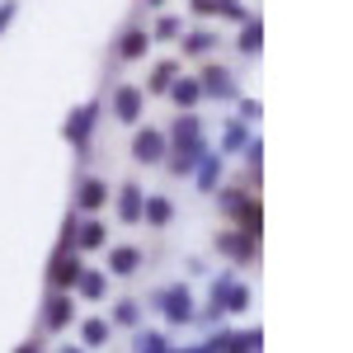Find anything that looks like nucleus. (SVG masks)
I'll return each mask as SVG.
<instances>
[{"label": "nucleus", "mask_w": 353, "mask_h": 353, "mask_svg": "<svg viewBox=\"0 0 353 353\" xmlns=\"http://www.w3.org/2000/svg\"><path fill=\"white\" fill-rule=\"evenodd\" d=\"M94 123H99V104H81V109L66 118V141L76 146V156H85V146H90V132H94Z\"/></svg>", "instance_id": "obj_4"}, {"label": "nucleus", "mask_w": 353, "mask_h": 353, "mask_svg": "<svg viewBox=\"0 0 353 353\" xmlns=\"http://www.w3.org/2000/svg\"><path fill=\"white\" fill-rule=\"evenodd\" d=\"M104 203H109V184L94 179V174L81 179V189H76V212H99Z\"/></svg>", "instance_id": "obj_12"}, {"label": "nucleus", "mask_w": 353, "mask_h": 353, "mask_svg": "<svg viewBox=\"0 0 353 353\" xmlns=\"http://www.w3.org/2000/svg\"><path fill=\"white\" fill-rule=\"evenodd\" d=\"M212 306L217 311H245L250 306V288L236 283V273H221V278H212Z\"/></svg>", "instance_id": "obj_5"}, {"label": "nucleus", "mask_w": 353, "mask_h": 353, "mask_svg": "<svg viewBox=\"0 0 353 353\" xmlns=\"http://www.w3.org/2000/svg\"><path fill=\"white\" fill-rule=\"evenodd\" d=\"M245 203H250V193H245V189H221V193H217V208L226 212V217H236Z\"/></svg>", "instance_id": "obj_28"}, {"label": "nucleus", "mask_w": 353, "mask_h": 353, "mask_svg": "<svg viewBox=\"0 0 353 353\" xmlns=\"http://www.w3.org/2000/svg\"><path fill=\"white\" fill-rule=\"evenodd\" d=\"M179 43H184V57H208L217 48V33H212V28H189Z\"/></svg>", "instance_id": "obj_19"}, {"label": "nucleus", "mask_w": 353, "mask_h": 353, "mask_svg": "<svg viewBox=\"0 0 353 353\" xmlns=\"http://www.w3.org/2000/svg\"><path fill=\"white\" fill-rule=\"evenodd\" d=\"M236 48H241L245 57H254L259 48H264V24H259L254 14H250V19L241 24V38H236Z\"/></svg>", "instance_id": "obj_21"}, {"label": "nucleus", "mask_w": 353, "mask_h": 353, "mask_svg": "<svg viewBox=\"0 0 353 353\" xmlns=\"http://www.w3.org/2000/svg\"><path fill=\"white\" fill-rule=\"evenodd\" d=\"M141 203H146L141 184H123V189H118V221H123V226H137V221H141Z\"/></svg>", "instance_id": "obj_14"}, {"label": "nucleus", "mask_w": 353, "mask_h": 353, "mask_svg": "<svg viewBox=\"0 0 353 353\" xmlns=\"http://www.w3.org/2000/svg\"><path fill=\"white\" fill-rule=\"evenodd\" d=\"M226 353H259V330H226Z\"/></svg>", "instance_id": "obj_23"}, {"label": "nucleus", "mask_w": 353, "mask_h": 353, "mask_svg": "<svg viewBox=\"0 0 353 353\" xmlns=\"http://www.w3.org/2000/svg\"><path fill=\"white\" fill-rule=\"evenodd\" d=\"M141 221L156 226V231H165V226L174 221V203H170V198H146V203H141Z\"/></svg>", "instance_id": "obj_18"}, {"label": "nucleus", "mask_w": 353, "mask_h": 353, "mask_svg": "<svg viewBox=\"0 0 353 353\" xmlns=\"http://www.w3.org/2000/svg\"><path fill=\"white\" fill-rule=\"evenodd\" d=\"M221 161H226V156H217V151H208V156L198 161V170H193V179H198V189H203V193H217Z\"/></svg>", "instance_id": "obj_17"}, {"label": "nucleus", "mask_w": 353, "mask_h": 353, "mask_svg": "<svg viewBox=\"0 0 353 353\" xmlns=\"http://www.w3.org/2000/svg\"><path fill=\"white\" fill-rule=\"evenodd\" d=\"M217 250H221V254H231L236 264H250V259L259 254L254 236H245V231H217Z\"/></svg>", "instance_id": "obj_11"}, {"label": "nucleus", "mask_w": 353, "mask_h": 353, "mask_svg": "<svg viewBox=\"0 0 353 353\" xmlns=\"http://www.w3.org/2000/svg\"><path fill=\"white\" fill-rule=\"evenodd\" d=\"M104 288H109V283H104V273H94V269H85L81 283H76V292H81L85 301H99V297H104Z\"/></svg>", "instance_id": "obj_26"}, {"label": "nucleus", "mask_w": 353, "mask_h": 353, "mask_svg": "<svg viewBox=\"0 0 353 353\" xmlns=\"http://www.w3.org/2000/svg\"><path fill=\"white\" fill-rule=\"evenodd\" d=\"M151 43H156V38H151L146 28H137V24H132V28H123V38H118V61H141Z\"/></svg>", "instance_id": "obj_13"}, {"label": "nucleus", "mask_w": 353, "mask_h": 353, "mask_svg": "<svg viewBox=\"0 0 353 353\" xmlns=\"http://www.w3.org/2000/svg\"><path fill=\"white\" fill-rule=\"evenodd\" d=\"M14 14H19V0H0V33L14 24Z\"/></svg>", "instance_id": "obj_31"}, {"label": "nucleus", "mask_w": 353, "mask_h": 353, "mask_svg": "<svg viewBox=\"0 0 353 353\" xmlns=\"http://www.w3.org/2000/svg\"><path fill=\"white\" fill-rule=\"evenodd\" d=\"M81 273H85V264H81V254H76V250H57V254H52V269H48V288H52V292H76Z\"/></svg>", "instance_id": "obj_3"}, {"label": "nucleus", "mask_w": 353, "mask_h": 353, "mask_svg": "<svg viewBox=\"0 0 353 353\" xmlns=\"http://www.w3.org/2000/svg\"><path fill=\"white\" fill-rule=\"evenodd\" d=\"M179 33H184V19H174V14H161V19H156V28H151V38H161V43L179 38Z\"/></svg>", "instance_id": "obj_29"}, {"label": "nucleus", "mask_w": 353, "mask_h": 353, "mask_svg": "<svg viewBox=\"0 0 353 353\" xmlns=\"http://www.w3.org/2000/svg\"><path fill=\"white\" fill-rule=\"evenodd\" d=\"M109 334H113V325L104 321V316H90L81 325V339H85V349H104L109 344Z\"/></svg>", "instance_id": "obj_20"}, {"label": "nucleus", "mask_w": 353, "mask_h": 353, "mask_svg": "<svg viewBox=\"0 0 353 353\" xmlns=\"http://www.w3.org/2000/svg\"><path fill=\"white\" fill-rule=\"evenodd\" d=\"M14 353H43V349H38V339H33V344H19Z\"/></svg>", "instance_id": "obj_33"}, {"label": "nucleus", "mask_w": 353, "mask_h": 353, "mask_svg": "<svg viewBox=\"0 0 353 353\" xmlns=\"http://www.w3.org/2000/svg\"><path fill=\"white\" fill-rule=\"evenodd\" d=\"M137 269H141V250H137V245H113L109 250V273L113 278H132Z\"/></svg>", "instance_id": "obj_15"}, {"label": "nucleus", "mask_w": 353, "mask_h": 353, "mask_svg": "<svg viewBox=\"0 0 353 353\" xmlns=\"http://www.w3.org/2000/svg\"><path fill=\"white\" fill-rule=\"evenodd\" d=\"M245 146H250V132H245V123H241V118H236V123H226L217 156H236V151H245Z\"/></svg>", "instance_id": "obj_22"}, {"label": "nucleus", "mask_w": 353, "mask_h": 353, "mask_svg": "<svg viewBox=\"0 0 353 353\" xmlns=\"http://www.w3.org/2000/svg\"><path fill=\"white\" fill-rule=\"evenodd\" d=\"M165 151H170V141H165V132H156V128H141V132L132 137V161H141V165H161Z\"/></svg>", "instance_id": "obj_8"}, {"label": "nucleus", "mask_w": 353, "mask_h": 353, "mask_svg": "<svg viewBox=\"0 0 353 353\" xmlns=\"http://www.w3.org/2000/svg\"><path fill=\"white\" fill-rule=\"evenodd\" d=\"M137 321H141V301L137 297H123L109 316V325H137Z\"/></svg>", "instance_id": "obj_27"}, {"label": "nucleus", "mask_w": 353, "mask_h": 353, "mask_svg": "<svg viewBox=\"0 0 353 353\" xmlns=\"http://www.w3.org/2000/svg\"><path fill=\"white\" fill-rule=\"evenodd\" d=\"M174 76H179V61H156V71H151V94H165L170 85H174Z\"/></svg>", "instance_id": "obj_25"}, {"label": "nucleus", "mask_w": 353, "mask_h": 353, "mask_svg": "<svg viewBox=\"0 0 353 353\" xmlns=\"http://www.w3.org/2000/svg\"><path fill=\"white\" fill-rule=\"evenodd\" d=\"M198 90H203V99H241V85L226 66H208L198 76Z\"/></svg>", "instance_id": "obj_6"}, {"label": "nucleus", "mask_w": 353, "mask_h": 353, "mask_svg": "<svg viewBox=\"0 0 353 353\" xmlns=\"http://www.w3.org/2000/svg\"><path fill=\"white\" fill-rule=\"evenodd\" d=\"M151 306L161 311L170 325H189V321H193V292L184 288V283H170V288H161V292L151 297Z\"/></svg>", "instance_id": "obj_2"}, {"label": "nucleus", "mask_w": 353, "mask_h": 353, "mask_svg": "<svg viewBox=\"0 0 353 353\" xmlns=\"http://www.w3.org/2000/svg\"><path fill=\"white\" fill-rule=\"evenodd\" d=\"M165 94H170V99H174V104H179L184 113H193V104L203 99V90H198V76H174V85H170Z\"/></svg>", "instance_id": "obj_16"}, {"label": "nucleus", "mask_w": 353, "mask_h": 353, "mask_svg": "<svg viewBox=\"0 0 353 353\" xmlns=\"http://www.w3.org/2000/svg\"><path fill=\"white\" fill-rule=\"evenodd\" d=\"M109 241V231H104V221L99 217H76V236H71V250L85 254V250H104Z\"/></svg>", "instance_id": "obj_10"}, {"label": "nucleus", "mask_w": 353, "mask_h": 353, "mask_svg": "<svg viewBox=\"0 0 353 353\" xmlns=\"http://www.w3.org/2000/svg\"><path fill=\"white\" fill-rule=\"evenodd\" d=\"M71 321H76V301H71V292H48V301H43V330L57 334V330H66Z\"/></svg>", "instance_id": "obj_7"}, {"label": "nucleus", "mask_w": 353, "mask_h": 353, "mask_svg": "<svg viewBox=\"0 0 353 353\" xmlns=\"http://www.w3.org/2000/svg\"><path fill=\"white\" fill-rule=\"evenodd\" d=\"M165 141H174V156H170V174L174 179H184L198 170V161L208 156V141H203V123H198V113H179V123H174V132L165 137Z\"/></svg>", "instance_id": "obj_1"}, {"label": "nucleus", "mask_w": 353, "mask_h": 353, "mask_svg": "<svg viewBox=\"0 0 353 353\" xmlns=\"http://www.w3.org/2000/svg\"><path fill=\"white\" fill-rule=\"evenodd\" d=\"M132 349H137V353H174V349H170V339H165L161 330H137Z\"/></svg>", "instance_id": "obj_24"}, {"label": "nucleus", "mask_w": 353, "mask_h": 353, "mask_svg": "<svg viewBox=\"0 0 353 353\" xmlns=\"http://www.w3.org/2000/svg\"><path fill=\"white\" fill-rule=\"evenodd\" d=\"M61 353H85V349H71V344H66V349H61Z\"/></svg>", "instance_id": "obj_34"}, {"label": "nucleus", "mask_w": 353, "mask_h": 353, "mask_svg": "<svg viewBox=\"0 0 353 353\" xmlns=\"http://www.w3.org/2000/svg\"><path fill=\"white\" fill-rule=\"evenodd\" d=\"M217 14L231 19V24H245V19H250V10H245L241 0H217Z\"/></svg>", "instance_id": "obj_30"}, {"label": "nucleus", "mask_w": 353, "mask_h": 353, "mask_svg": "<svg viewBox=\"0 0 353 353\" xmlns=\"http://www.w3.org/2000/svg\"><path fill=\"white\" fill-rule=\"evenodd\" d=\"M146 5H165V0H146Z\"/></svg>", "instance_id": "obj_35"}, {"label": "nucleus", "mask_w": 353, "mask_h": 353, "mask_svg": "<svg viewBox=\"0 0 353 353\" xmlns=\"http://www.w3.org/2000/svg\"><path fill=\"white\" fill-rule=\"evenodd\" d=\"M146 109V90H137V85H118L113 90V118L118 123H137Z\"/></svg>", "instance_id": "obj_9"}, {"label": "nucleus", "mask_w": 353, "mask_h": 353, "mask_svg": "<svg viewBox=\"0 0 353 353\" xmlns=\"http://www.w3.org/2000/svg\"><path fill=\"white\" fill-rule=\"evenodd\" d=\"M259 118V104L254 99H241V123H254Z\"/></svg>", "instance_id": "obj_32"}]
</instances>
